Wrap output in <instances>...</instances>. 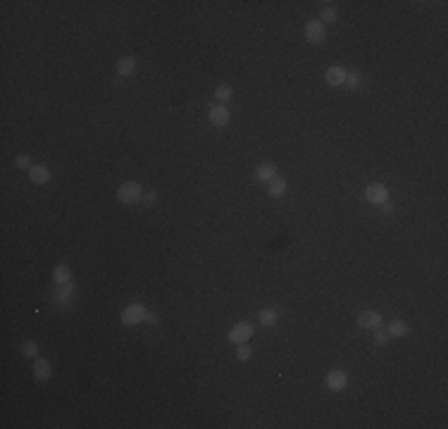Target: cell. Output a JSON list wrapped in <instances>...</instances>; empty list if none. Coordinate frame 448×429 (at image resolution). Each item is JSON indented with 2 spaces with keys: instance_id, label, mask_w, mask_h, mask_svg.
<instances>
[{
  "instance_id": "obj_24",
  "label": "cell",
  "mask_w": 448,
  "mask_h": 429,
  "mask_svg": "<svg viewBox=\"0 0 448 429\" xmlns=\"http://www.w3.org/2000/svg\"><path fill=\"white\" fill-rule=\"evenodd\" d=\"M358 84H360L358 74H346V86H348V89H355Z\"/></svg>"
},
{
  "instance_id": "obj_15",
  "label": "cell",
  "mask_w": 448,
  "mask_h": 429,
  "mask_svg": "<svg viewBox=\"0 0 448 429\" xmlns=\"http://www.w3.org/2000/svg\"><path fill=\"white\" fill-rule=\"evenodd\" d=\"M134 69H136L134 57H122V60L117 62V72H119V76H129V74H134Z\"/></svg>"
},
{
  "instance_id": "obj_8",
  "label": "cell",
  "mask_w": 448,
  "mask_h": 429,
  "mask_svg": "<svg viewBox=\"0 0 448 429\" xmlns=\"http://www.w3.org/2000/svg\"><path fill=\"white\" fill-rule=\"evenodd\" d=\"M207 117H210V122H212L215 127H226V124H229V110H226L224 105H215Z\"/></svg>"
},
{
  "instance_id": "obj_14",
  "label": "cell",
  "mask_w": 448,
  "mask_h": 429,
  "mask_svg": "<svg viewBox=\"0 0 448 429\" xmlns=\"http://www.w3.org/2000/svg\"><path fill=\"white\" fill-rule=\"evenodd\" d=\"M53 279H55L57 284H69V279H72V270H69L67 265H57V267L53 270Z\"/></svg>"
},
{
  "instance_id": "obj_3",
  "label": "cell",
  "mask_w": 448,
  "mask_h": 429,
  "mask_svg": "<svg viewBox=\"0 0 448 429\" xmlns=\"http://www.w3.org/2000/svg\"><path fill=\"white\" fill-rule=\"evenodd\" d=\"M146 308L143 305H129L124 313H122V322L127 324V327H134V324H141L143 319H146Z\"/></svg>"
},
{
  "instance_id": "obj_9",
  "label": "cell",
  "mask_w": 448,
  "mask_h": 429,
  "mask_svg": "<svg viewBox=\"0 0 448 429\" xmlns=\"http://www.w3.org/2000/svg\"><path fill=\"white\" fill-rule=\"evenodd\" d=\"M346 382H348V377H346V372H341V370H334V372L327 374V386H329L332 391L346 389Z\"/></svg>"
},
{
  "instance_id": "obj_1",
  "label": "cell",
  "mask_w": 448,
  "mask_h": 429,
  "mask_svg": "<svg viewBox=\"0 0 448 429\" xmlns=\"http://www.w3.org/2000/svg\"><path fill=\"white\" fill-rule=\"evenodd\" d=\"M117 198H119L122 203H138V201L143 198V191H141V186H138L136 181H127V184L119 186Z\"/></svg>"
},
{
  "instance_id": "obj_26",
  "label": "cell",
  "mask_w": 448,
  "mask_h": 429,
  "mask_svg": "<svg viewBox=\"0 0 448 429\" xmlns=\"http://www.w3.org/2000/svg\"><path fill=\"white\" fill-rule=\"evenodd\" d=\"M381 210H384V215H391V212H393V203H389V201L381 203Z\"/></svg>"
},
{
  "instance_id": "obj_23",
  "label": "cell",
  "mask_w": 448,
  "mask_h": 429,
  "mask_svg": "<svg viewBox=\"0 0 448 429\" xmlns=\"http://www.w3.org/2000/svg\"><path fill=\"white\" fill-rule=\"evenodd\" d=\"M386 341H389V334L377 329V334H374V343H377V346H386Z\"/></svg>"
},
{
  "instance_id": "obj_27",
  "label": "cell",
  "mask_w": 448,
  "mask_h": 429,
  "mask_svg": "<svg viewBox=\"0 0 448 429\" xmlns=\"http://www.w3.org/2000/svg\"><path fill=\"white\" fill-rule=\"evenodd\" d=\"M146 319H148V324H157V315H153V313L146 315Z\"/></svg>"
},
{
  "instance_id": "obj_10",
  "label": "cell",
  "mask_w": 448,
  "mask_h": 429,
  "mask_svg": "<svg viewBox=\"0 0 448 429\" xmlns=\"http://www.w3.org/2000/svg\"><path fill=\"white\" fill-rule=\"evenodd\" d=\"M50 374H53V367H50V362L48 360L38 358V360L34 362V377H36L38 382H48V379H50Z\"/></svg>"
},
{
  "instance_id": "obj_13",
  "label": "cell",
  "mask_w": 448,
  "mask_h": 429,
  "mask_svg": "<svg viewBox=\"0 0 448 429\" xmlns=\"http://www.w3.org/2000/svg\"><path fill=\"white\" fill-rule=\"evenodd\" d=\"M65 289H60V291H55L53 294V303L55 305H60V308H65V305H69L72 303V298H74V289H69L67 284H62Z\"/></svg>"
},
{
  "instance_id": "obj_2",
  "label": "cell",
  "mask_w": 448,
  "mask_h": 429,
  "mask_svg": "<svg viewBox=\"0 0 448 429\" xmlns=\"http://www.w3.org/2000/svg\"><path fill=\"white\" fill-rule=\"evenodd\" d=\"M365 198L370 201V203L374 205H381L389 201V191H386V186L384 184H370L367 188H365Z\"/></svg>"
},
{
  "instance_id": "obj_6",
  "label": "cell",
  "mask_w": 448,
  "mask_h": 429,
  "mask_svg": "<svg viewBox=\"0 0 448 429\" xmlns=\"http://www.w3.org/2000/svg\"><path fill=\"white\" fill-rule=\"evenodd\" d=\"M358 324L365 327V329H379L381 327V315L374 313V310H367V313H360Z\"/></svg>"
},
{
  "instance_id": "obj_28",
  "label": "cell",
  "mask_w": 448,
  "mask_h": 429,
  "mask_svg": "<svg viewBox=\"0 0 448 429\" xmlns=\"http://www.w3.org/2000/svg\"><path fill=\"white\" fill-rule=\"evenodd\" d=\"M146 203H150V205L155 203V193H148V196H146Z\"/></svg>"
},
{
  "instance_id": "obj_5",
  "label": "cell",
  "mask_w": 448,
  "mask_h": 429,
  "mask_svg": "<svg viewBox=\"0 0 448 429\" xmlns=\"http://www.w3.org/2000/svg\"><path fill=\"white\" fill-rule=\"evenodd\" d=\"M305 36L310 43H322L324 41V24L319 19H310L308 26H305Z\"/></svg>"
},
{
  "instance_id": "obj_25",
  "label": "cell",
  "mask_w": 448,
  "mask_h": 429,
  "mask_svg": "<svg viewBox=\"0 0 448 429\" xmlns=\"http://www.w3.org/2000/svg\"><path fill=\"white\" fill-rule=\"evenodd\" d=\"M17 167H22V169H31L34 165L29 162V155H19V158H17Z\"/></svg>"
},
{
  "instance_id": "obj_12",
  "label": "cell",
  "mask_w": 448,
  "mask_h": 429,
  "mask_svg": "<svg viewBox=\"0 0 448 429\" xmlns=\"http://www.w3.org/2000/svg\"><path fill=\"white\" fill-rule=\"evenodd\" d=\"M29 179L34 181V184H45V181L50 179V169L45 165H34L29 169Z\"/></svg>"
},
{
  "instance_id": "obj_11",
  "label": "cell",
  "mask_w": 448,
  "mask_h": 429,
  "mask_svg": "<svg viewBox=\"0 0 448 429\" xmlns=\"http://www.w3.org/2000/svg\"><path fill=\"white\" fill-rule=\"evenodd\" d=\"M267 193L272 196V198H279V196H284L286 193V179L284 177H274V179L267 181Z\"/></svg>"
},
{
  "instance_id": "obj_17",
  "label": "cell",
  "mask_w": 448,
  "mask_h": 429,
  "mask_svg": "<svg viewBox=\"0 0 448 429\" xmlns=\"http://www.w3.org/2000/svg\"><path fill=\"white\" fill-rule=\"evenodd\" d=\"M408 334V324H403V322H391L389 324V336H405Z\"/></svg>"
},
{
  "instance_id": "obj_18",
  "label": "cell",
  "mask_w": 448,
  "mask_h": 429,
  "mask_svg": "<svg viewBox=\"0 0 448 429\" xmlns=\"http://www.w3.org/2000/svg\"><path fill=\"white\" fill-rule=\"evenodd\" d=\"M260 322H262V327H274L277 324V313L274 310H262L260 313Z\"/></svg>"
},
{
  "instance_id": "obj_7",
  "label": "cell",
  "mask_w": 448,
  "mask_h": 429,
  "mask_svg": "<svg viewBox=\"0 0 448 429\" xmlns=\"http://www.w3.org/2000/svg\"><path fill=\"white\" fill-rule=\"evenodd\" d=\"M346 69L343 67H329L327 69V74H324V81L329 84V86H343L346 84Z\"/></svg>"
},
{
  "instance_id": "obj_20",
  "label": "cell",
  "mask_w": 448,
  "mask_h": 429,
  "mask_svg": "<svg viewBox=\"0 0 448 429\" xmlns=\"http://www.w3.org/2000/svg\"><path fill=\"white\" fill-rule=\"evenodd\" d=\"M36 353H38V346H36L34 341H26L22 346V355H26V358H34Z\"/></svg>"
},
{
  "instance_id": "obj_16",
  "label": "cell",
  "mask_w": 448,
  "mask_h": 429,
  "mask_svg": "<svg viewBox=\"0 0 448 429\" xmlns=\"http://www.w3.org/2000/svg\"><path fill=\"white\" fill-rule=\"evenodd\" d=\"M255 177L260 181L274 179V177H277V167H274V165H260V167L255 169Z\"/></svg>"
},
{
  "instance_id": "obj_19",
  "label": "cell",
  "mask_w": 448,
  "mask_h": 429,
  "mask_svg": "<svg viewBox=\"0 0 448 429\" xmlns=\"http://www.w3.org/2000/svg\"><path fill=\"white\" fill-rule=\"evenodd\" d=\"M231 93H234V91L222 84V86H217V89H215V98H217V100H222V103H226V100L231 98Z\"/></svg>"
},
{
  "instance_id": "obj_4",
  "label": "cell",
  "mask_w": 448,
  "mask_h": 429,
  "mask_svg": "<svg viewBox=\"0 0 448 429\" xmlns=\"http://www.w3.org/2000/svg\"><path fill=\"white\" fill-rule=\"evenodd\" d=\"M250 334H253V327L248 322H241V324H236V327L229 329V341L231 343H243V341L250 339Z\"/></svg>"
},
{
  "instance_id": "obj_21",
  "label": "cell",
  "mask_w": 448,
  "mask_h": 429,
  "mask_svg": "<svg viewBox=\"0 0 448 429\" xmlns=\"http://www.w3.org/2000/svg\"><path fill=\"white\" fill-rule=\"evenodd\" d=\"M336 17H338V15H336L334 7H324V10H322V19H319V22L322 24L324 22H336Z\"/></svg>"
},
{
  "instance_id": "obj_22",
  "label": "cell",
  "mask_w": 448,
  "mask_h": 429,
  "mask_svg": "<svg viewBox=\"0 0 448 429\" xmlns=\"http://www.w3.org/2000/svg\"><path fill=\"white\" fill-rule=\"evenodd\" d=\"M250 355H253V351L248 348L246 343H239V348H236V358H239V360H248Z\"/></svg>"
}]
</instances>
